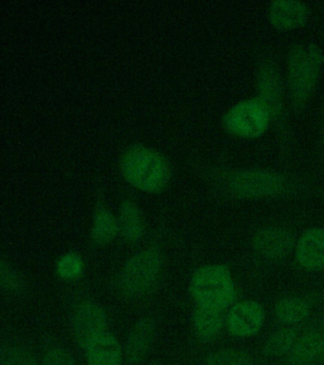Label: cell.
<instances>
[{
    "instance_id": "obj_1",
    "label": "cell",
    "mask_w": 324,
    "mask_h": 365,
    "mask_svg": "<svg viewBox=\"0 0 324 365\" xmlns=\"http://www.w3.org/2000/svg\"><path fill=\"white\" fill-rule=\"evenodd\" d=\"M125 180L133 187L147 193H158L169 185L172 170L157 150L143 145H130L120 160Z\"/></svg>"
},
{
    "instance_id": "obj_2",
    "label": "cell",
    "mask_w": 324,
    "mask_h": 365,
    "mask_svg": "<svg viewBox=\"0 0 324 365\" xmlns=\"http://www.w3.org/2000/svg\"><path fill=\"white\" fill-rule=\"evenodd\" d=\"M189 292L196 304L223 311L234 302L236 291L226 265L209 264L196 270L190 279Z\"/></svg>"
},
{
    "instance_id": "obj_3",
    "label": "cell",
    "mask_w": 324,
    "mask_h": 365,
    "mask_svg": "<svg viewBox=\"0 0 324 365\" xmlns=\"http://www.w3.org/2000/svg\"><path fill=\"white\" fill-rule=\"evenodd\" d=\"M323 62V54L315 45H298L290 51V90L296 108L303 107L311 96Z\"/></svg>"
},
{
    "instance_id": "obj_4",
    "label": "cell",
    "mask_w": 324,
    "mask_h": 365,
    "mask_svg": "<svg viewBox=\"0 0 324 365\" xmlns=\"http://www.w3.org/2000/svg\"><path fill=\"white\" fill-rule=\"evenodd\" d=\"M163 257L159 250L150 247L140 250L127 259L121 282L124 289L132 296H141L149 292L160 277Z\"/></svg>"
},
{
    "instance_id": "obj_5",
    "label": "cell",
    "mask_w": 324,
    "mask_h": 365,
    "mask_svg": "<svg viewBox=\"0 0 324 365\" xmlns=\"http://www.w3.org/2000/svg\"><path fill=\"white\" fill-rule=\"evenodd\" d=\"M270 111L261 99L239 103L224 116L226 130L244 138L261 135L268 127Z\"/></svg>"
},
{
    "instance_id": "obj_6",
    "label": "cell",
    "mask_w": 324,
    "mask_h": 365,
    "mask_svg": "<svg viewBox=\"0 0 324 365\" xmlns=\"http://www.w3.org/2000/svg\"><path fill=\"white\" fill-rule=\"evenodd\" d=\"M283 177L264 170L241 171L232 175L230 190L241 198H261L273 196L283 188Z\"/></svg>"
},
{
    "instance_id": "obj_7",
    "label": "cell",
    "mask_w": 324,
    "mask_h": 365,
    "mask_svg": "<svg viewBox=\"0 0 324 365\" xmlns=\"http://www.w3.org/2000/svg\"><path fill=\"white\" fill-rule=\"evenodd\" d=\"M106 311L98 302H85L76 308L72 318V329L76 344L85 349L95 339L107 333Z\"/></svg>"
},
{
    "instance_id": "obj_8",
    "label": "cell",
    "mask_w": 324,
    "mask_h": 365,
    "mask_svg": "<svg viewBox=\"0 0 324 365\" xmlns=\"http://www.w3.org/2000/svg\"><path fill=\"white\" fill-rule=\"evenodd\" d=\"M264 310L253 301L239 302L227 315V329L236 336H250L257 334L263 327Z\"/></svg>"
},
{
    "instance_id": "obj_9",
    "label": "cell",
    "mask_w": 324,
    "mask_h": 365,
    "mask_svg": "<svg viewBox=\"0 0 324 365\" xmlns=\"http://www.w3.org/2000/svg\"><path fill=\"white\" fill-rule=\"evenodd\" d=\"M156 336V324L149 317L139 319L130 329L125 347L127 365H141L149 355Z\"/></svg>"
},
{
    "instance_id": "obj_10",
    "label": "cell",
    "mask_w": 324,
    "mask_h": 365,
    "mask_svg": "<svg viewBox=\"0 0 324 365\" xmlns=\"http://www.w3.org/2000/svg\"><path fill=\"white\" fill-rule=\"evenodd\" d=\"M296 259L307 270L324 267V227L310 228L301 235L296 247Z\"/></svg>"
},
{
    "instance_id": "obj_11",
    "label": "cell",
    "mask_w": 324,
    "mask_h": 365,
    "mask_svg": "<svg viewBox=\"0 0 324 365\" xmlns=\"http://www.w3.org/2000/svg\"><path fill=\"white\" fill-rule=\"evenodd\" d=\"M256 251L266 259H281L293 247L291 234L281 228H266L256 234L253 241Z\"/></svg>"
},
{
    "instance_id": "obj_12",
    "label": "cell",
    "mask_w": 324,
    "mask_h": 365,
    "mask_svg": "<svg viewBox=\"0 0 324 365\" xmlns=\"http://www.w3.org/2000/svg\"><path fill=\"white\" fill-rule=\"evenodd\" d=\"M84 350L88 365L123 364V349L117 338L112 333L103 334Z\"/></svg>"
},
{
    "instance_id": "obj_13",
    "label": "cell",
    "mask_w": 324,
    "mask_h": 365,
    "mask_svg": "<svg viewBox=\"0 0 324 365\" xmlns=\"http://www.w3.org/2000/svg\"><path fill=\"white\" fill-rule=\"evenodd\" d=\"M270 21L280 30H294L305 24L308 9L300 1H276L270 6Z\"/></svg>"
},
{
    "instance_id": "obj_14",
    "label": "cell",
    "mask_w": 324,
    "mask_h": 365,
    "mask_svg": "<svg viewBox=\"0 0 324 365\" xmlns=\"http://www.w3.org/2000/svg\"><path fill=\"white\" fill-rule=\"evenodd\" d=\"M119 234L127 244L140 242L145 235L146 225L143 212L132 201L122 202L117 216Z\"/></svg>"
},
{
    "instance_id": "obj_15",
    "label": "cell",
    "mask_w": 324,
    "mask_h": 365,
    "mask_svg": "<svg viewBox=\"0 0 324 365\" xmlns=\"http://www.w3.org/2000/svg\"><path fill=\"white\" fill-rule=\"evenodd\" d=\"M192 321L198 338L203 341H211L223 328V311L196 305Z\"/></svg>"
},
{
    "instance_id": "obj_16",
    "label": "cell",
    "mask_w": 324,
    "mask_h": 365,
    "mask_svg": "<svg viewBox=\"0 0 324 365\" xmlns=\"http://www.w3.org/2000/svg\"><path fill=\"white\" fill-rule=\"evenodd\" d=\"M119 234L117 217L108 208L100 207L93 216L90 237L98 247H106L116 239Z\"/></svg>"
},
{
    "instance_id": "obj_17",
    "label": "cell",
    "mask_w": 324,
    "mask_h": 365,
    "mask_svg": "<svg viewBox=\"0 0 324 365\" xmlns=\"http://www.w3.org/2000/svg\"><path fill=\"white\" fill-rule=\"evenodd\" d=\"M324 350V339L320 334L308 332L293 345L291 359L295 362H307L317 359Z\"/></svg>"
},
{
    "instance_id": "obj_18",
    "label": "cell",
    "mask_w": 324,
    "mask_h": 365,
    "mask_svg": "<svg viewBox=\"0 0 324 365\" xmlns=\"http://www.w3.org/2000/svg\"><path fill=\"white\" fill-rule=\"evenodd\" d=\"M309 305L298 297H286L276 305V316L286 324H295L303 322L309 315Z\"/></svg>"
},
{
    "instance_id": "obj_19",
    "label": "cell",
    "mask_w": 324,
    "mask_h": 365,
    "mask_svg": "<svg viewBox=\"0 0 324 365\" xmlns=\"http://www.w3.org/2000/svg\"><path fill=\"white\" fill-rule=\"evenodd\" d=\"M261 100L270 113H277L281 108V88L277 73L272 68H264L261 76Z\"/></svg>"
},
{
    "instance_id": "obj_20",
    "label": "cell",
    "mask_w": 324,
    "mask_h": 365,
    "mask_svg": "<svg viewBox=\"0 0 324 365\" xmlns=\"http://www.w3.org/2000/svg\"><path fill=\"white\" fill-rule=\"evenodd\" d=\"M85 270L83 258L78 253L69 251L58 259L56 265V274L59 279L73 282L80 278Z\"/></svg>"
},
{
    "instance_id": "obj_21",
    "label": "cell",
    "mask_w": 324,
    "mask_h": 365,
    "mask_svg": "<svg viewBox=\"0 0 324 365\" xmlns=\"http://www.w3.org/2000/svg\"><path fill=\"white\" fill-rule=\"evenodd\" d=\"M1 365H39L35 354L18 344H4L0 350Z\"/></svg>"
},
{
    "instance_id": "obj_22",
    "label": "cell",
    "mask_w": 324,
    "mask_h": 365,
    "mask_svg": "<svg viewBox=\"0 0 324 365\" xmlns=\"http://www.w3.org/2000/svg\"><path fill=\"white\" fill-rule=\"evenodd\" d=\"M296 341V332L292 329H281L273 334L264 345V353L269 356H281L292 349Z\"/></svg>"
},
{
    "instance_id": "obj_23",
    "label": "cell",
    "mask_w": 324,
    "mask_h": 365,
    "mask_svg": "<svg viewBox=\"0 0 324 365\" xmlns=\"http://www.w3.org/2000/svg\"><path fill=\"white\" fill-rule=\"evenodd\" d=\"M0 284L4 292L16 294L23 289L25 281L23 276L14 265L2 261L0 264Z\"/></svg>"
},
{
    "instance_id": "obj_24",
    "label": "cell",
    "mask_w": 324,
    "mask_h": 365,
    "mask_svg": "<svg viewBox=\"0 0 324 365\" xmlns=\"http://www.w3.org/2000/svg\"><path fill=\"white\" fill-rule=\"evenodd\" d=\"M207 365H250L251 359L243 351L224 349L210 354Z\"/></svg>"
},
{
    "instance_id": "obj_25",
    "label": "cell",
    "mask_w": 324,
    "mask_h": 365,
    "mask_svg": "<svg viewBox=\"0 0 324 365\" xmlns=\"http://www.w3.org/2000/svg\"><path fill=\"white\" fill-rule=\"evenodd\" d=\"M42 365H76L75 356L66 348L55 346L45 353Z\"/></svg>"
},
{
    "instance_id": "obj_26",
    "label": "cell",
    "mask_w": 324,
    "mask_h": 365,
    "mask_svg": "<svg viewBox=\"0 0 324 365\" xmlns=\"http://www.w3.org/2000/svg\"><path fill=\"white\" fill-rule=\"evenodd\" d=\"M159 365H177V364H159Z\"/></svg>"
},
{
    "instance_id": "obj_27",
    "label": "cell",
    "mask_w": 324,
    "mask_h": 365,
    "mask_svg": "<svg viewBox=\"0 0 324 365\" xmlns=\"http://www.w3.org/2000/svg\"><path fill=\"white\" fill-rule=\"evenodd\" d=\"M323 330H324V322H323Z\"/></svg>"
}]
</instances>
